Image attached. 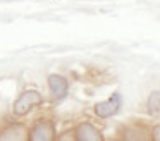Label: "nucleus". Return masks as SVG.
I'll list each match as a JSON object with an SVG mask.
<instances>
[{
    "label": "nucleus",
    "instance_id": "f257e3e1",
    "mask_svg": "<svg viewBox=\"0 0 160 141\" xmlns=\"http://www.w3.org/2000/svg\"><path fill=\"white\" fill-rule=\"evenodd\" d=\"M42 103H43L42 93L36 91V89H26V91H22L21 95L18 96V100L14 102L12 112H14V115H18V117L28 115L35 107H40Z\"/></svg>",
    "mask_w": 160,
    "mask_h": 141
},
{
    "label": "nucleus",
    "instance_id": "20e7f679",
    "mask_svg": "<svg viewBox=\"0 0 160 141\" xmlns=\"http://www.w3.org/2000/svg\"><path fill=\"white\" fill-rule=\"evenodd\" d=\"M121 105H122L121 93H114L108 100H105V102H98L97 105L93 107V112H95V115H98L100 119H108V117L115 115V113L119 112Z\"/></svg>",
    "mask_w": 160,
    "mask_h": 141
},
{
    "label": "nucleus",
    "instance_id": "1a4fd4ad",
    "mask_svg": "<svg viewBox=\"0 0 160 141\" xmlns=\"http://www.w3.org/2000/svg\"><path fill=\"white\" fill-rule=\"evenodd\" d=\"M152 134H153V141H160V124L152 129Z\"/></svg>",
    "mask_w": 160,
    "mask_h": 141
},
{
    "label": "nucleus",
    "instance_id": "7ed1b4c3",
    "mask_svg": "<svg viewBox=\"0 0 160 141\" xmlns=\"http://www.w3.org/2000/svg\"><path fill=\"white\" fill-rule=\"evenodd\" d=\"M0 141H29V127L22 122H9L0 129Z\"/></svg>",
    "mask_w": 160,
    "mask_h": 141
},
{
    "label": "nucleus",
    "instance_id": "39448f33",
    "mask_svg": "<svg viewBox=\"0 0 160 141\" xmlns=\"http://www.w3.org/2000/svg\"><path fill=\"white\" fill-rule=\"evenodd\" d=\"M74 141H105L102 131L91 122H79L72 129Z\"/></svg>",
    "mask_w": 160,
    "mask_h": 141
},
{
    "label": "nucleus",
    "instance_id": "0eeeda50",
    "mask_svg": "<svg viewBox=\"0 0 160 141\" xmlns=\"http://www.w3.org/2000/svg\"><path fill=\"white\" fill-rule=\"evenodd\" d=\"M48 88H50V93H52V98L55 102H60L69 93V83H67V79L64 76L52 74L48 76Z\"/></svg>",
    "mask_w": 160,
    "mask_h": 141
},
{
    "label": "nucleus",
    "instance_id": "f03ea898",
    "mask_svg": "<svg viewBox=\"0 0 160 141\" xmlns=\"http://www.w3.org/2000/svg\"><path fill=\"white\" fill-rule=\"evenodd\" d=\"M29 141H57V131L52 119H36L29 127Z\"/></svg>",
    "mask_w": 160,
    "mask_h": 141
},
{
    "label": "nucleus",
    "instance_id": "423d86ee",
    "mask_svg": "<svg viewBox=\"0 0 160 141\" xmlns=\"http://www.w3.org/2000/svg\"><path fill=\"white\" fill-rule=\"evenodd\" d=\"M122 141H153V134L143 124H129L122 129Z\"/></svg>",
    "mask_w": 160,
    "mask_h": 141
},
{
    "label": "nucleus",
    "instance_id": "6e6552de",
    "mask_svg": "<svg viewBox=\"0 0 160 141\" xmlns=\"http://www.w3.org/2000/svg\"><path fill=\"white\" fill-rule=\"evenodd\" d=\"M148 110H150V113L160 112V91H153L148 96Z\"/></svg>",
    "mask_w": 160,
    "mask_h": 141
}]
</instances>
